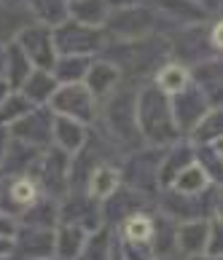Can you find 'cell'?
I'll use <instances>...</instances> for the list:
<instances>
[{
  "label": "cell",
  "mask_w": 223,
  "mask_h": 260,
  "mask_svg": "<svg viewBox=\"0 0 223 260\" xmlns=\"http://www.w3.org/2000/svg\"><path fill=\"white\" fill-rule=\"evenodd\" d=\"M134 118H137V129L151 142H172L178 140V126L172 121L170 110V97L156 86H145V89L134 97Z\"/></svg>",
  "instance_id": "6da1fadb"
},
{
  "label": "cell",
  "mask_w": 223,
  "mask_h": 260,
  "mask_svg": "<svg viewBox=\"0 0 223 260\" xmlns=\"http://www.w3.org/2000/svg\"><path fill=\"white\" fill-rule=\"evenodd\" d=\"M57 56H92L100 49H105V32L102 27H86L73 19H65L57 27H51Z\"/></svg>",
  "instance_id": "7a4b0ae2"
},
{
  "label": "cell",
  "mask_w": 223,
  "mask_h": 260,
  "mask_svg": "<svg viewBox=\"0 0 223 260\" xmlns=\"http://www.w3.org/2000/svg\"><path fill=\"white\" fill-rule=\"evenodd\" d=\"M97 100L86 89V83H60L48 100V108L54 115H65L78 123H89L97 118Z\"/></svg>",
  "instance_id": "3957f363"
},
{
  "label": "cell",
  "mask_w": 223,
  "mask_h": 260,
  "mask_svg": "<svg viewBox=\"0 0 223 260\" xmlns=\"http://www.w3.org/2000/svg\"><path fill=\"white\" fill-rule=\"evenodd\" d=\"M16 43L22 46V51L27 54L33 67H41V70H51L57 62V49H54V35L51 27L33 22L27 24L22 32L16 35Z\"/></svg>",
  "instance_id": "277c9868"
},
{
  "label": "cell",
  "mask_w": 223,
  "mask_h": 260,
  "mask_svg": "<svg viewBox=\"0 0 223 260\" xmlns=\"http://www.w3.org/2000/svg\"><path fill=\"white\" fill-rule=\"evenodd\" d=\"M212 105L207 102V97L202 94V89L197 83H186L180 91L170 94V110H172V121H175L178 132H191L197 126V121L205 115Z\"/></svg>",
  "instance_id": "5b68a950"
},
{
  "label": "cell",
  "mask_w": 223,
  "mask_h": 260,
  "mask_svg": "<svg viewBox=\"0 0 223 260\" xmlns=\"http://www.w3.org/2000/svg\"><path fill=\"white\" fill-rule=\"evenodd\" d=\"M51 123H54L51 108H43V110L33 108L30 113H24L22 118L14 121L11 126H6V129H8L11 137H16V142H22V145H27V148L41 150L48 142V137H51Z\"/></svg>",
  "instance_id": "8992f818"
},
{
  "label": "cell",
  "mask_w": 223,
  "mask_h": 260,
  "mask_svg": "<svg viewBox=\"0 0 223 260\" xmlns=\"http://www.w3.org/2000/svg\"><path fill=\"white\" fill-rule=\"evenodd\" d=\"M51 252H54V234L48 228L27 225V231H16L14 234V247H11V257L14 260L48 257Z\"/></svg>",
  "instance_id": "52a82bcc"
},
{
  "label": "cell",
  "mask_w": 223,
  "mask_h": 260,
  "mask_svg": "<svg viewBox=\"0 0 223 260\" xmlns=\"http://www.w3.org/2000/svg\"><path fill=\"white\" fill-rule=\"evenodd\" d=\"M6 199H0V212H8V215H19L27 207H33L38 199H41V188L38 182L27 175H6Z\"/></svg>",
  "instance_id": "ba28073f"
},
{
  "label": "cell",
  "mask_w": 223,
  "mask_h": 260,
  "mask_svg": "<svg viewBox=\"0 0 223 260\" xmlns=\"http://www.w3.org/2000/svg\"><path fill=\"white\" fill-rule=\"evenodd\" d=\"M43 185L51 196H62L70 188V153L65 150H48L46 156L38 161Z\"/></svg>",
  "instance_id": "9c48e42d"
},
{
  "label": "cell",
  "mask_w": 223,
  "mask_h": 260,
  "mask_svg": "<svg viewBox=\"0 0 223 260\" xmlns=\"http://www.w3.org/2000/svg\"><path fill=\"white\" fill-rule=\"evenodd\" d=\"M119 81H121V67L116 62H105V59H97V62L92 59L89 70L83 75L86 89H89L97 100L110 97L116 91V86H119Z\"/></svg>",
  "instance_id": "30bf717a"
},
{
  "label": "cell",
  "mask_w": 223,
  "mask_h": 260,
  "mask_svg": "<svg viewBox=\"0 0 223 260\" xmlns=\"http://www.w3.org/2000/svg\"><path fill=\"white\" fill-rule=\"evenodd\" d=\"M33 22L35 19L24 0H0V43L16 41V35Z\"/></svg>",
  "instance_id": "8fae6325"
},
{
  "label": "cell",
  "mask_w": 223,
  "mask_h": 260,
  "mask_svg": "<svg viewBox=\"0 0 223 260\" xmlns=\"http://www.w3.org/2000/svg\"><path fill=\"white\" fill-rule=\"evenodd\" d=\"M51 137H54L57 145H60V150H65V153H70V156H73V153H78L86 145L89 134H86V123L65 118V115H54Z\"/></svg>",
  "instance_id": "7c38bea8"
},
{
  "label": "cell",
  "mask_w": 223,
  "mask_h": 260,
  "mask_svg": "<svg viewBox=\"0 0 223 260\" xmlns=\"http://www.w3.org/2000/svg\"><path fill=\"white\" fill-rule=\"evenodd\" d=\"M205 242H207V220H183L175 228V249L183 255H205Z\"/></svg>",
  "instance_id": "4fadbf2b"
},
{
  "label": "cell",
  "mask_w": 223,
  "mask_h": 260,
  "mask_svg": "<svg viewBox=\"0 0 223 260\" xmlns=\"http://www.w3.org/2000/svg\"><path fill=\"white\" fill-rule=\"evenodd\" d=\"M110 11L108 0H67V19L86 27H105Z\"/></svg>",
  "instance_id": "5bb4252c"
},
{
  "label": "cell",
  "mask_w": 223,
  "mask_h": 260,
  "mask_svg": "<svg viewBox=\"0 0 223 260\" xmlns=\"http://www.w3.org/2000/svg\"><path fill=\"white\" fill-rule=\"evenodd\" d=\"M57 86H60V83L54 81L51 70L33 67L30 75H27V78L22 81V86H19V94H22V97L30 102V105H43V102L51 100V94H54Z\"/></svg>",
  "instance_id": "9a60e30c"
},
{
  "label": "cell",
  "mask_w": 223,
  "mask_h": 260,
  "mask_svg": "<svg viewBox=\"0 0 223 260\" xmlns=\"http://www.w3.org/2000/svg\"><path fill=\"white\" fill-rule=\"evenodd\" d=\"M105 100H110L105 115H108L110 129L119 134V137L124 132L137 129V123H134V97L132 94H110V97H105Z\"/></svg>",
  "instance_id": "2e32d148"
},
{
  "label": "cell",
  "mask_w": 223,
  "mask_h": 260,
  "mask_svg": "<svg viewBox=\"0 0 223 260\" xmlns=\"http://www.w3.org/2000/svg\"><path fill=\"white\" fill-rule=\"evenodd\" d=\"M119 182H121V172L110 167V164H100L86 177V193L97 201H105L119 190Z\"/></svg>",
  "instance_id": "e0dca14e"
},
{
  "label": "cell",
  "mask_w": 223,
  "mask_h": 260,
  "mask_svg": "<svg viewBox=\"0 0 223 260\" xmlns=\"http://www.w3.org/2000/svg\"><path fill=\"white\" fill-rule=\"evenodd\" d=\"M86 236H89V231H83L73 223H62L54 234V255L60 260H75L86 242Z\"/></svg>",
  "instance_id": "ac0fdd59"
},
{
  "label": "cell",
  "mask_w": 223,
  "mask_h": 260,
  "mask_svg": "<svg viewBox=\"0 0 223 260\" xmlns=\"http://www.w3.org/2000/svg\"><path fill=\"white\" fill-rule=\"evenodd\" d=\"M170 185L180 196H197V193H202V190L210 185V175L199 167L197 161H191V164H186V167H183L178 175L170 180Z\"/></svg>",
  "instance_id": "d6986e66"
},
{
  "label": "cell",
  "mask_w": 223,
  "mask_h": 260,
  "mask_svg": "<svg viewBox=\"0 0 223 260\" xmlns=\"http://www.w3.org/2000/svg\"><path fill=\"white\" fill-rule=\"evenodd\" d=\"M30 70H33V64H30V59H27V54L22 51V46H19L16 41L6 43V73H3V78L8 81V86H11V89H19L22 81L30 75Z\"/></svg>",
  "instance_id": "ffe728a7"
},
{
  "label": "cell",
  "mask_w": 223,
  "mask_h": 260,
  "mask_svg": "<svg viewBox=\"0 0 223 260\" xmlns=\"http://www.w3.org/2000/svg\"><path fill=\"white\" fill-rule=\"evenodd\" d=\"M92 64V56H57L51 67V75L57 83H83V75Z\"/></svg>",
  "instance_id": "44dd1931"
},
{
  "label": "cell",
  "mask_w": 223,
  "mask_h": 260,
  "mask_svg": "<svg viewBox=\"0 0 223 260\" xmlns=\"http://www.w3.org/2000/svg\"><path fill=\"white\" fill-rule=\"evenodd\" d=\"M156 6L161 14H167L170 19H175L180 24H199L207 16L193 0H156Z\"/></svg>",
  "instance_id": "7402d4cb"
},
{
  "label": "cell",
  "mask_w": 223,
  "mask_h": 260,
  "mask_svg": "<svg viewBox=\"0 0 223 260\" xmlns=\"http://www.w3.org/2000/svg\"><path fill=\"white\" fill-rule=\"evenodd\" d=\"M35 22L57 27L67 19V0H24Z\"/></svg>",
  "instance_id": "603a6c76"
},
{
  "label": "cell",
  "mask_w": 223,
  "mask_h": 260,
  "mask_svg": "<svg viewBox=\"0 0 223 260\" xmlns=\"http://www.w3.org/2000/svg\"><path fill=\"white\" fill-rule=\"evenodd\" d=\"M188 81H191V75H188V70H186V67H183L180 62H167V64L159 67L153 86H156V89H161V91L170 97V94L180 91Z\"/></svg>",
  "instance_id": "cb8c5ba5"
},
{
  "label": "cell",
  "mask_w": 223,
  "mask_h": 260,
  "mask_svg": "<svg viewBox=\"0 0 223 260\" xmlns=\"http://www.w3.org/2000/svg\"><path fill=\"white\" fill-rule=\"evenodd\" d=\"M121 236L124 242H148L153 236V217L143 215V212H132V215L124 220L121 225Z\"/></svg>",
  "instance_id": "d4e9b609"
},
{
  "label": "cell",
  "mask_w": 223,
  "mask_h": 260,
  "mask_svg": "<svg viewBox=\"0 0 223 260\" xmlns=\"http://www.w3.org/2000/svg\"><path fill=\"white\" fill-rule=\"evenodd\" d=\"M191 132H193V140H199V145H207V142H220V110L218 108H210L197 121V126H193Z\"/></svg>",
  "instance_id": "484cf974"
},
{
  "label": "cell",
  "mask_w": 223,
  "mask_h": 260,
  "mask_svg": "<svg viewBox=\"0 0 223 260\" xmlns=\"http://www.w3.org/2000/svg\"><path fill=\"white\" fill-rule=\"evenodd\" d=\"M110 249H113L110 236L105 231H97V234L86 236V242L75 260H110Z\"/></svg>",
  "instance_id": "4316f807"
},
{
  "label": "cell",
  "mask_w": 223,
  "mask_h": 260,
  "mask_svg": "<svg viewBox=\"0 0 223 260\" xmlns=\"http://www.w3.org/2000/svg\"><path fill=\"white\" fill-rule=\"evenodd\" d=\"M33 108H35V105H30L22 94H8L6 102L0 105V126H3V123H6V126H11L14 121H19L24 113H30Z\"/></svg>",
  "instance_id": "83f0119b"
},
{
  "label": "cell",
  "mask_w": 223,
  "mask_h": 260,
  "mask_svg": "<svg viewBox=\"0 0 223 260\" xmlns=\"http://www.w3.org/2000/svg\"><path fill=\"white\" fill-rule=\"evenodd\" d=\"M16 231H19V225H16L14 215H8V212H0V236H11V239H14Z\"/></svg>",
  "instance_id": "f1b7e54d"
},
{
  "label": "cell",
  "mask_w": 223,
  "mask_h": 260,
  "mask_svg": "<svg viewBox=\"0 0 223 260\" xmlns=\"http://www.w3.org/2000/svg\"><path fill=\"white\" fill-rule=\"evenodd\" d=\"M193 3H197V6H199V8H202V11H205L207 16L220 11V0H193Z\"/></svg>",
  "instance_id": "f546056e"
},
{
  "label": "cell",
  "mask_w": 223,
  "mask_h": 260,
  "mask_svg": "<svg viewBox=\"0 0 223 260\" xmlns=\"http://www.w3.org/2000/svg\"><path fill=\"white\" fill-rule=\"evenodd\" d=\"M8 142H11V134H8V129H6V126H0V167H3V158H6Z\"/></svg>",
  "instance_id": "4dcf8cb0"
},
{
  "label": "cell",
  "mask_w": 223,
  "mask_h": 260,
  "mask_svg": "<svg viewBox=\"0 0 223 260\" xmlns=\"http://www.w3.org/2000/svg\"><path fill=\"white\" fill-rule=\"evenodd\" d=\"M11 247H14V239L11 236H0V260L11 257Z\"/></svg>",
  "instance_id": "1f68e13d"
},
{
  "label": "cell",
  "mask_w": 223,
  "mask_h": 260,
  "mask_svg": "<svg viewBox=\"0 0 223 260\" xmlns=\"http://www.w3.org/2000/svg\"><path fill=\"white\" fill-rule=\"evenodd\" d=\"M8 94H11V86H8V81H6V78H0V105L6 102Z\"/></svg>",
  "instance_id": "d6a6232c"
},
{
  "label": "cell",
  "mask_w": 223,
  "mask_h": 260,
  "mask_svg": "<svg viewBox=\"0 0 223 260\" xmlns=\"http://www.w3.org/2000/svg\"><path fill=\"white\" fill-rule=\"evenodd\" d=\"M191 260H218V257H207V255H193Z\"/></svg>",
  "instance_id": "836d02e7"
},
{
  "label": "cell",
  "mask_w": 223,
  "mask_h": 260,
  "mask_svg": "<svg viewBox=\"0 0 223 260\" xmlns=\"http://www.w3.org/2000/svg\"><path fill=\"white\" fill-rule=\"evenodd\" d=\"M35 260H60V257H51V255H48V257H35Z\"/></svg>",
  "instance_id": "e575fe53"
}]
</instances>
